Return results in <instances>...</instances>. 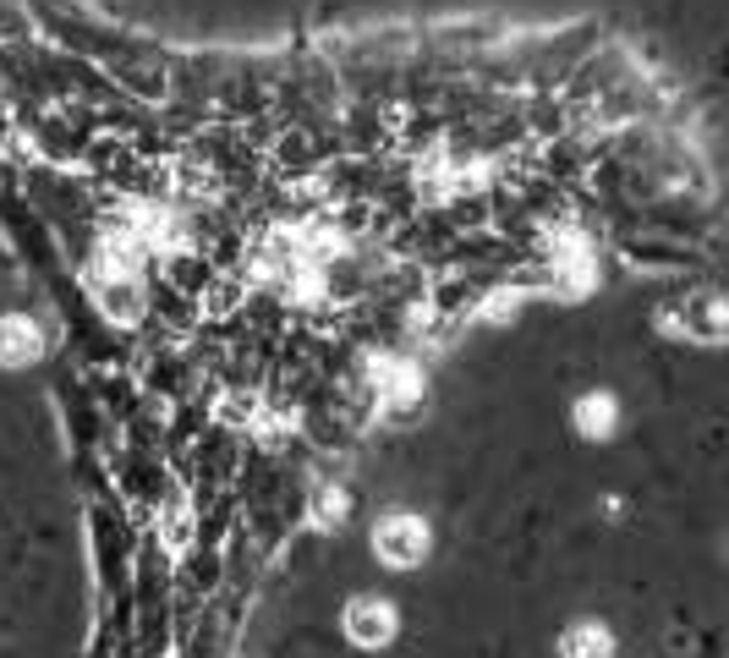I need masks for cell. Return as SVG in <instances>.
I'll return each instance as SVG.
<instances>
[{"instance_id": "6da1fadb", "label": "cell", "mask_w": 729, "mask_h": 658, "mask_svg": "<svg viewBox=\"0 0 729 658\" xmlns=\"http://www.w3.org/2000/svg\"><path fill=\"white\" fill-rule=\"evenodd\" d=\"M373 549H379L384 565H401L406 571V565H418L429 554V527L418 516H384L373 527Z\"/></svg>"}, {"instance_id": "52a82bcc", "label": "cell", "mask_w": 729, "mask_h": 658, "mask_svg": "<svg viewBox=\"0 0 729 658\" xmlns=\"http://www.w3.org/2000/svg\"><path fill=\"white\" fill-rule=\"evenodd\" d=\"M0 17H6V0H0Z\"/></svg>"}, {"instance_id": "8992f818", "label": "cell", "mask_w": 729, "mask_h": 658, "mask_svg": "<svg viewBox=\"0 0 729 658\" xmlns=\"http://www.w3.org/2000/svg\"><path fill=\"white\" fill-rule=\"evenodd\" d=\"M340 521V494H318V527H335Z\"/></svg>"}, {"instance_id": "5b68a950", "label": "cell", "mask_w": 729, "mask_h": 658, "mask_svg": "<svg viewBox=\"0 0 729 658\" xmlns=\"http://www.w3.org/2000/svg\"><path fill=\"white\" fill-rule=\"evenodd\" d=\"M577 423H582L587 439H603L614 428V401L609 395H587L582 406H577Z\"/></svg>"}, {"instance_id": "7a4b0ae2", "label": "cell", "mask_w": 729, "mask_h": 658, "mask_svg": "<svg viewBox=\"0 0 729 658\" xmlns=\"http://www.w3.org/2000/svg\"><path fill=\"white\" fill-rule=\"evenodd\" d=\"M346 632H351V643H362V648H384V643L395 637V609H390V604H373V598H357V604L346 609Z\"/></svg>"}, {"instance_id": "277c9868", "label": "cell", "mask_w": 729, "mask_h": 658, "mask_svg": "<svg viewBox=\"0 0 729 658\" xmlns=\"http://www.w3.org/2000/svg\"><path fill=\"white\" fill-rule=\"evenodd\" d=\"M566 658H614V643L603 626H571L566 632Z\"/></svg>"}, {"instance_id": "3957f363", "label": "cell", "mask_w": 729, "mask_h": 658, "mask_svg": "<svg viewBox=\"0 0 729 658\" xmlns=\"http://www.w3.org/2000/svg\"><path fill=\"white\" fill-rule=\"evenodd\" d=\"M39 357V329L28 325V319H0V362L6 368H22V362H33Z\"/></svg>"}]
</instances>
